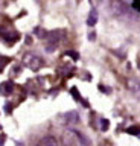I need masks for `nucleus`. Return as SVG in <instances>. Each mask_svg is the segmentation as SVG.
<instances>
[{
    "instance_id": "1",
    "label": "nucleus",
    "mask_w": 140,
    "mask_h": 146,
    "mask_svg": "<svg viewBox=\"0 0 140 146\" xmlns=\"http://www.w3.org/2000/svg\"><path fill=\"white\" fill-rule=\"evenodd\" d=\"M23 62L31 68V70H38V68L43 66L41 58H38L37 55H34V53H28V55H26V56L23 58Z\"/></svg>"
},
{
    "instance_id": "2",
    "label": "nucleus",
    "mask_w": 140,
    "mask_h": 146,
    "mask_svg": "<svg viewBox=\"0 0 140 146\" xmlns=\"http://www.w3.org/2000/svg\"><path fill=\"white\" fill-rule=\"evenodd\" d=\"M69 132L75 137L76 140H78L79 146H92V141H90V140H88V137H85L82 132H79V131H76V129H70Z\"/></svg>"
},
{
    "instance_id": "3",
    "label": "nucleus",
    "mask_w": 140,
    "mask_h": 146,
    "mask_svg": "<svg viewBox=\"0 0 140 146\" xmlns=\"http://www.w3.org/2000/svg\"><path fill=\"white\" fill-rule=\"evenodd\" d=\"M128 85H129V90L134 93L135 98L140 99V81L139 79H129Z\"/></svg>"
},
{
    "instance_id": "4",
    "label": "nucleus",
    "mask_w": 140,
    "mask_h": 146,
    "mask_svg": "<svg viewBox=\"0 0 140 146\" xmlns=\"http://www.w3.org/2000/svg\"><path fill=\"white\" fill-rule=\"evenodd\" d=\"M40 146H58V143H56L55 137L46 135V137H43V139L40 140Z\"/></svg>"
},
{
    "instance_id": "5",
    "label": "nucleus",
    "mask_w": 140,
    "mask_h": 146,
    "mask_svg": "<svg viewBox=\"0 0 140 146\" xmlns=\"http://www.w3.org/2000/svg\"><path fill=\"white\" fill-rule=\"evenodd\" d=\"M62 119L66 120V123H76V122L79 120V116H78L75 111H70V113L64 114V116H62Z\"/></svg>"
},
{
    "instance_id": "6",
    "label": "nucleus",
    "mask_w": 140,
    "mask_h": 146,
    "mask_svg": "<svg viewBox=\"0 0 140 146\" xmlns=\"http://www.w3.org/2000/svg\"><path fill=\"white\" fill-rule=\"evenodd\" d=\"M96 23H98V11H96V9H92L90 14H88V18H87V25L90 27H93Z\"/></svg>"
},
{
    "instance_id": "7",
    "label": "nucleus",
    "mask_w": 140,
    "mask_h": 146,
    "mask_svg": "<svg viewBox=\"0 0 140 146\" xmlns=\"http://www.w3.org/2000/svg\"><path fill=\"white\" fill-rule=\"evenodd\" d=\"M12 90H14V87H12L11 82H3L2 85H0V93H2L3 96H8L12 93Z\"/></svg>"
},
{
    "instance_id": "8",
    "label": "nucleus",
    "mask_w": 140,
    "mask_h": 146,
    "mask_svg": "<svg viewBox=\"0 0 140 146\" xmlns=\"http://www.w3.org/2000/svg\"><path fill=\"white\" fill-rule=\"evenodd\" d=\"M126 132H129V134H133V135H135V137L140 139V128L139 126H131V128L126 129Z\"/></svg>"
},
{
    "instance_id": "9",
    "label": "nucleus",
    "mask_w": 140,
    "mask_h": 146,
    "mask_svg": "<svg viewBox=\"0 0 140 146\" xmlns=\"http://www.w3.org/2000/svg\"><path fill=\"white\" fill-rule=\"evenodd\" d=\"M101 129L102 131L108 129V120H107V119H102V120H101Z\"/></svg>"
}]
</instances>
